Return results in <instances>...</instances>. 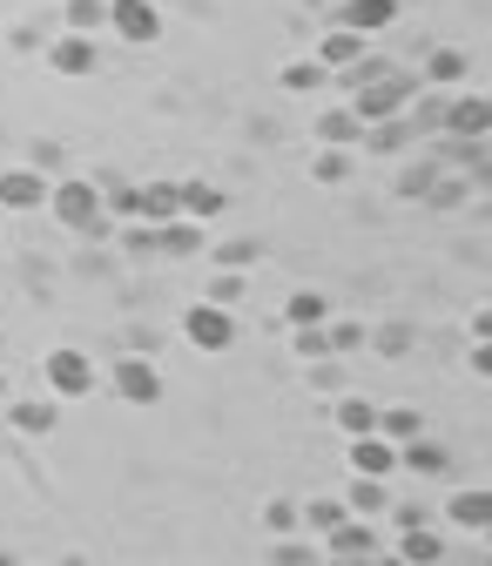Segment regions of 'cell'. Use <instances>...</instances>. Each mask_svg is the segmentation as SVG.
I'll list each match as a JSON object with an SVG mask.
<instances>
[{
    "label": "cell",
    "instance_id": "1",
    "mask_svg": "<svg viewBox=\"0 0 492 566\" xmlns=\"http://www.w3.org/2000/svg\"><path fill=\"white\" fill-rule=\"evenodd\" d=\"M48 209H54V223L82 230V237H102V230H108V202H102V189L82 182V176H61V182L48 189Z\"/></svg>",
    "mask_w": 492,
    "mask_h": 566
},
{
    "label": "cell",
    "instance_id": "2",
    "mask_svg": "<svg viewBox=\"0 0 492 566\" xmlns=\"http://www.w3.org/2000/svg\"><path fill=\"white\" fill-rule=\"evenodd\" d=\"M41 378H48V398L54 405H75V398L95 391V358H88V350H48Z\"/></svg>",
    "mask_w": 492,
    "mask_h": 566
},
{
    "label": "cell",
    "instance_id": "3",
    "mask_svg": "<svg viewBox=\"0 0 492 566\" xmlns=\"http://www.w3.org/2000/svg\"><path fill=\"white\" fill-rule=\"evenodd\" d=\"M411 88H418V82H405V75H378V82H358V95H350V115H358L365 128H371V122H391V115H405Z\"/></svg>",
    "mask_w": 492,
    "mask_h": 566
},
{
    "label": "cell",
    "instance_id": "4",
    "mask_svg": "<svg viewBox=\"0 0 492 566\" xmlns=\"http://www.w3.org/2000/svg\"><path fill=\"white\" fill-rule=\"evenodd\" d=\"M182 337H189L196 350H230V344H237V317H230V304L202 297V304L182 317Z\"/></svg>",
    "mask_w": 492,
    "mask_h": 566
},
{
    "label": "cell",
    "instance_id": "5",
    "mask_svg": "<svg viewBox=\"0 0 492 566\" xmlns=\"http://www.w3.org/2000/svg\"><path fill=\"white\" fill-rule=\"evenodd\" d=\"M108 28L128 48H149V41H163V8L156 0H108Z\"/></svg>",
    "mask_w": 492,
    "mask_h": 566
},
{
    "label": "cell",
    "instance_id": "6",
    "mask_svg": "<svg viewBox=\"0 0 492 566\" xmlns=\"http://www.w3.org/2000/svg\"><path fill=\"white\" fill-rule=\"evenodd\" d=\"M48 189H54V176H41V163L34 169H0V209H14V217L48 209Z\"/></svg>",
    "mask_w": 492,
    "mask_h": 566
},
{
    "label": "cell",
    "instance_id": "7",
    "mask_svg": "<svg viewBox=\"0 0 492 566\" xmlns=\"http://www.w3.org/2000/svg\"><path fill=\"white\" fill-rule=\"evenodd\" d=\"M108 391H115L122 405H163V371H156L149 358H122V365L108 371Z\"/></svg>",
    "mask_w": 492,
    "mask_h": 566
},
{
    "label": "cell",
    "instance_id": "8",
    "mask_svg": "<svg viewBox=\"0 0 492 566\" xmlns=\"http://www.w3.org/2000/svg\"><path fill=\"white\" fill-rule=\"evenodd\" d=\"M344 465L365 472V479H391L398 472V446L385 432H358V439H350V452H344Z\"/></svg>",
    "mask_w": 492,
    "mask_h": 566
},
{
    "label": "cell",
    "instance_id": "9",
    "mask_svg": "<svg viewBox=\"0 0 492 566\" xmlns=\"http://www.w3.org/2000/svg\"><path fill=\"white\" fill-rule=\"evenodd\" d=\"M95 34H75V28H67L54 48H48V67H54V75H67V82H82V75H95Z\"/></svg>",
    "mask_w": 492,
    "mask_h": 566
},
{
    "label": "cell",
    "instance_id": "10",
    "mask_svg": "<svg viewBox=\"0 0 492 566\" xmlns=\"http://www.w3.org/2000/svg\"><path fill=\"white\" fill-rule=\"evenodd\" d=\"M317 553H324V559H371L378 539H371V526H365L358 513H350V520H337V526L317 539Z\"/></svg>",
    "mask_w": 492,
    "mask_h": 566
},
{
    "label": "cell",
    "instance_id": "11",
    "mask_svg": "<svg viewBox=\"0 0 492 566\" xmlns=\"http://www.w3.org/2000/svg\"><path fill=\"white\" fill-rule=\"evenodd\" d=\"M446 520L459 533H485L492 526V485H459L452 500H446Z\"/></svg>",
    "mask_w": 492,
    "mask_h": 566
},
{
    "label": "cell",
    "instance_id": "12",
    "mask_svg": "<svg viewBox=\"0 0 492 566\" xmlns=\"http://www.w3.org/2000/svg\"><path fill=\"white\" fill-rule=\"evenodd\" d=\"M391 21H398V0H344V8H337V28H358L365 41L385 34Z\"/></svg>",
    "mask_w": 492,
    "mask_h": 566
},
{
    "label": "cell",
    "instance_id": "13",
    "mask_svg": "<svg viewBox=\"0 0 492 566\" xmlns=\"http://www.w3.org/2000/svg\"><path fill=\"white\" fill-rule=\"evenodd\" d=\"M439 122H446V135H485L492 128V102L485 95H452L439 108Z\"/></svg>",
    "mask_w": 492,
    "mask_h": 566
},
{
    "label": "cell",
    "instance_id": "14",
    "mask_svg": "<svg viewBox=\"0 0 492 566\" xmlns=\"http://www.w3.org/2000/svg\"><path fill=\"white\" fill-rule=\"evenodd\" d=\"M398 465H405V472H418V479H439V472H452V452H446L439 439L418 432V439H405V446H398Z\"/></svg>",
    "mask_w": 492,
    "mask_h": 566
},
{
    "label": "cell",
    "instance_id": "15",
    "mask_svg": "<svg viewBox=\"0 0 492 566\" xmlns=\"http://www.w3.org/2000/svg\"><path fill=\"white\" fill-rule=\"evenodd\" d=\"M135 217H143V223H176L182 217V209H176V182H143V189H135Z\"/></svg>",
    "mask_w": 492,
    "mask_h": 566
},
{
    "label": "cell",
    "instance_id": "16",
    "mask_svg": "<svg viewBox=\"0 0 492 566\" xmlns=\"http://www.w3.org/2000/svg\"><path fill=\"white\" fill-rule=\"evenodd\" d=\"M176 209L189 223H217L223 217V189H209V182H176Z\"/></svg>",
    "mask_w": 492,
    "mask_h": 566
},
{
    "label": "cell",
    "instance_id": "17",
    "mask_svg": "<svg viewBox=\"0 0 492 566\" xmlns=\"http://www.w3.org/2000/svg\"><path fill=\"white\" fill-rule=\"evenodd\" d=\"M398 559H411V566H432V559H446V533H432L426 520H418V526H405V539H398Z\"/></svg>",
    "mask_w": 492,
    "mask_h": 566
},
{
    "label": "cell",
    "instance_id": "18",
    "mask_svg": "<svg viewBox=\"0 0 492 566\" xmlns=\"http://www.w3.org/2000/svg\"><path fill=\"white\" fill-rule=\"evenodd\" d=\"M8 418H14V432H21V439H48L61 411H54V398H28V405H14Z\"/></svg>",
    "mask_w": 492,
    "mask_h": 566
},
{
    "label": "cell",
    "instance_id": "19",
    "mask_svg": "<svg viewBox=\"0 0 492 566\" xmlns=\"http://www.w3.org/2000/svg\"><path fill=\"white\" fill-rule=\"evenodd\" d=\"M317 61H324V67H350V61H365V34H358V28H331V34H324V48H317Z\"/></svg>",
    "mask_w": 492,
    "mask_h": 566
},
{
    "label": "cell",
    "instance_id": "20",
    "mask_svg": "<svg viewBox=\"0 0 492 566\" xmlns=\"http://www.w3.org/2000/svg\"><path fill=\"white\" fill-rule=\"evenodd\" d=\"M378 432H385L391 446H405V439L426 432V418H418V405H378Z\"/></svg>",
    "mask_w": 492,
    "mask_h": 566
},
{
    "label": "cell",
    "instance_id": "21",
    "mask_svg": "<svg viewBox=\"0 0 492 566\" xmlns=\"http://www.w3.org/2000/svg\"><path fill=\"white\" fill-rule=\"evenodd\" d=\"M317 142H331V149H358V142H365V122L350 115V108H337V115L317 122Z\"/></svg>",
    "mask_w": 492,
    "mask_h": 566
},
{
    "label": "cell",
    "instance_id": "22",
    "mask_svg": "<svg viewBox=\"0 0 492 566\" xmlns=\"http://www.w3.org/2000/svg\"><path fill=\"white\" fill-rule=\"evenodd\" d=\"M276 82H284V95H317V88L331 82V67H324V61L311 54V61H291V67H284V75H276Z\"/></svg>",
    "mask_w": 492,
    "mask_h": 566
},
{
    "label": "cell",
    "instance_id": "23",
    "mask_svg": "<svg viewBox=\"0 0 492 566\" xmlns=\"http://www.w3.org/2000/svg\"><path fill=\"white\" fill-rule=\"evenodd\" d=\"M337 432H344V439L378 432V405H371V398H337Z\"/></svg>",
    "mask_w": 492,
    "mask_h": 566
},
{
    "label": "cell",
    "instance_id": "24",
    "mask_svg": "<svg viewBox=\"0 0 492 566\" xmlns=\"http://www.w3.org/2000/svg\"><path fill=\"white\" fill-rule=\"evenodd\" d=\"M344 506L358 513V520L385 513V479H365V472H350V492H344Z\"/></svg>",
    "mask_w": 492,
    "mask_h": 566
},
{
    "label": "cell",
    "instance_id": "25",
    "mask_svg": "<svg viewBox=\"0 0 492 566\" xmlns=\"http://www.w3.org/2000/svg\"><path fill=\"white\" fill-rule=\"evenodd\" d=\"M156 250H169V256H189V250H202V223H189V217L163 223V230H156Z\"/></svg>",
    "mask_w": 492,
    "mask_h": 566
},
{
    "label": "cell",
    "instance_id": "26",
    "mask_svg": "<svg viewBox=\"0 0 492 566\" xmlns=\"http://www.w3.org/2000/svg\"><path fill=\"white\" fill-rule=\"evenodd\" d=\"M472 75V61L459 54V48H439L432 61H426V82H439V88H452V82H465Z\"/></svg>",
    "mask_w": 492,
    "mask_h": 566
},
{
    "label": "cell",
    "instance_id": "27",
    "mask_svg": "<svg viewBox=\"0 0 492 566\" xmlns=\"http://www.w3.org/2000/svg\"><path fill=\"white\" fill-rule=\"evenodd\" d=\"M331 317V304L317 297V291H291V304H284V324L297 331V324H324Z\"/></svg>",
    "mask_w": 492,
    "mask_h": 566
},
{
    "label": "cell",
    "instance_id": "28",
    "mask_svg": "<svg viewBox=\"0 0 492 566\" xmlns=\"http://www.w3.org/2000/svg\"><path fill=\"white\" fill-rule=\"evenodd\" d=\"M67 28H75V34L108 28V0H67Z\"/></svg>",
    "mask_w": 492,
    "mask_h": 566
},
{
    "label": "cell",
    "instance_id": "29",
    "mask_svg": "<svg viewBox=\"0 0 492 566\" xmlns=\"http://www.w3.org/2000/svg\"><path fill=\"white\" fill-rule=\"evenodd\" d=\"M405 135H411V128H405L398 115H391V122H371V128H365V149H378V156H391V149H405Z\"/></svg>",
    "mask_w": 492,
    "mask_h": 566
},
{
    "label": "cell",
    "instance_id": "30",
    "mask_svg": "<svg viewBox=\"0 0 492 566\" xmlns=\"http://www.w3.org/2000/svg\"><path fill=\"white\" fill-rule=\"evenodd\" d=\"M270 559L276 566H317L324 553H317V539H284V546H270Z\"/></svg>",
    "mask_w": 492,
    "mask_h": 566
},
{
    "label": "cell",
    "instance_id": "31",
    "mask_svg": "<svg viewBox=\"0 0 492 566\" xmlns=\"http://www.w3.org/2000/svg\"><path fill=\"white\" fill-rule=\"evenodd\" d=\"M257 256H263V243H257V237H237V243H223V250H217V263H223V270H250Z\"/></svg>",
    "mask_w": 492,
    "mask_h": 566
},
{
    "label": "cell",
    "instance_id": "32",
    "mask_svg": "<svg viewBox=\"0 0 492 566\" xmlns=\"http://www.w3.org/2000/svg\"><path fill=\"white\" fill-rule=\"evenodd\" d=\"M209 297H217V304H230V311H237V297H243V270H223L217 283H209Z\"/></svg>",
    "mask_w": 492,
    "mask_h": 566
},
{
    "label": "cell",
    "instance_id": "33",
    "mask_svg": "<svg viewBox=\"0 0 492 566\" xmlns=\"http://www.w3.org/2000/svg\"><path fill=\"white\" fill-rule=\"evenodd\" d=\"M317 176H324V182H344V176H350V156L324 142V156H317Z\"/></svg>",
    "mask_w": 492,
    "mask_h": 566
},
{
    "label": "cell",
    "instance_id": "34",
    "mask_svg": "<svg viewBox=\"0 0 492 566\" xmlns=\"http://www.w3.org/2000/svg\"><path fill=\"white\" fill-rule=\"evenodd\" d=\"M263 526H270V533H291V526H297V506H291V500H270V506H263Z\"/></svg>",
    "mask_w": 492,
    "mask_h": 566
},
{
    "label": "cell",
    "instance_id": "35",
    "mask_svg": "<svg viewBox=\"0 0 492 566\" xmlns=\"http://www.w3.org/2000/svg\"><path fill=\"white\" fill-rule=\"evenodd\" d=\"M472 371L492 385V337H472Z\"/></svg>",
    "mask_w": 492,
    "mask_h": 566
},
{
    "label": "cell",
    "instance_id": "36",
    "mask_svg": "<svg viewBox=\"0 0 492 566\" xmlns=\"http://www.w3.org/2000/svg\"><path fill=\"white\" fill-rule=\"evenodd\" d=\"M472 337H492V304H485V311L472 317Z\"/></svg>",
    "mask_w": 492,
    "mask_h": 566
},
{
    "label": "cell",
    "instance_id": "37",
    "mask_svg": "<svg viewBox=\"0 0 492 566\" xmlns=\"http://www.w3.org/2000/svg\"><path fill=\"white\" fill-rule=\"evenodd\" d=\"M0 405H8V371H0Z\"/></svg>",
    "mask_w": 492,
    "mask_h": 566
},
{
    "label": "cell",
    "instance_id": "38",
    "mask_svg": "<svg viewBox=\"0 0 492 566\" xmlns=\"http://www.w3.org/2000/svg\"><path fill=\"white\" fill-rule=\"evenodd\" d=\"M485 539H492V526H485Z\"/></svg>",
    "mask_w": 492,
    "mask_h": 566
},
{
    "label": "cell",
    "instance_id": "39",
    "mask_svg": "<svg viewBox=\"0 0 492 566\" xmlns=\"http://www.w3.org/2000/svg\"><path fill=\"white\" fill-rule=\"evenodd\" d=\"M485 102H492V95H485Z\"/></svg>",
    "mask_w": 492,
    "mask_h": 566
}]
</instances>
